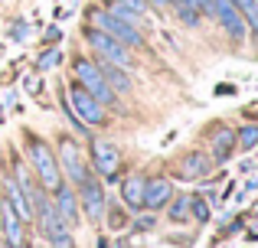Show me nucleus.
<instances>
[{
  "label": "nucleus",
  "mask_w": 258,
  "mask_h": 248,
  "mask_svg": "<svg viewBox=\"0 0 258 248\" xmlns=\"http://www.w3.org/2000/svg\"><path fill=\"white\" fill-rule=\"evenodd\" d=\"M144 177H127L124 183H121V199H124V206H131V209H141L144 206Z\"/></svg>",
  "instance_id": "4468645a"
},
{
  "label": "nucleus",
  "mask_w": 258,
  "mask_h": 248,
  "mask_svg": "<svg viewBox=\"0 0 258 248\" xmlns=\"http://www.w3.org/2000/svg\"><path fill=\"white\" fill-rule=\"evenodd\" d=\"M189 212V196H176V203H170V219L173 222H183Z\"/></svg>",
  "instance_id": "412c9836"
},
{
  "label": "nucleus",
  "mask_w": 258,
  "mask_h": 248,
  "mask_svg": "<svg viewBox=\"0 0 258 248\" xmlns=\"http://www.w3.org/2000/svg\"><path fill=\"white\" fill-rule=\"evenodd\" d=\"M82 206H85V216L92 219V222H98L101 212H105V193H101V186L95 183L92 177L82 180Z\"/></svg>",
  "instance_id": "9b49d317"
},
{
  "label": "nucleus",
  "mask_w": 258,
  "mask_h": 248,
  "mask_svg": "<svg viewBox=\"0 0 258 248\" xmlns=\"http://www.w3.org/2000/svg\"><path fill=\"white\" fill-rule=\"evenodd\" d=\"M13 180H20V190H23V196L33 203V209H36V216H39V229H43V235L52 242V248H76V245H72L69 225L62 222V216L56 212V206L46 203V196L39 190H33L30 180H26L23 173H20V177H13Z\"/></svg>",
  "instance_id": "f257e3e1"
},
{
  "label": "nucleus",
  "mask_w": 258,
  "mask_h": 248,
  "mask_svg": "<svg viewBox=\"0 0 258 248\" xmlns=\"http://www.w3.org/2000/svg\"><path fill=\"white\" fill-rule=\"evenodd\" d=\"M7 196H10V209L17 212L20 219H30L33 216V209L26 206V196L20 193V186H17V180H7Z\"/></svg>",
  "instance_id": "dca6fc26"
},
{
  "label": "nucleus",
  "mask_w": 258,
  "mask_h": 248,
  "mask_svg": "<svg viewBox=\"0 0 258 248\" xmlns=\"http://www.w3.org/2000/svg\"><path fill=\"white\" fill-rule=\"evenodd\" d=\"M30 160H33V167H36L43 186L56 193L59 186H62V180H59V163H56V157H52L49 144H43V140L33 137V140H30Z\"/></svg>",
  "instance_id": "7ed1b4c3"
},
{
  "label": "nucleus",
  "mask_w": 258,
  "mask_h": 248,
  "mask_svg": "<svg viewBox=\"0 0 258 248\" xmlns=\"http://www.w3.org/2000/svg\"><path fill=\"white\" fill-rule=\"evenodd\" d=\"M213 144H216V160L222 163V160H229V157H232L235 134H232V131H219V134H216V140H213Z\"/></svg>",
  "instance_id": "a211bd4d"
},
{
  "label": "nucleus",
  "mask_w": 258,
  "mask_h": 248,
  "mask_svg": "<svg viewBox=\"0 0 258 248\" xmlns=\"http://www.w3.org/2000/svg\"><path fill=\"white\" fill-rule=\"evenodd\" d=\"M72 105H76L79 118H85L88 124H101L105 121V105L95 102L92 92H85L82 85H72Z\"/></svg>",
  "instance_id": "0eeeda50"
},
{
  "label": "nucleus",
  "mask_w": 258,
  "mask_h": 248,
  "mask_svg": "<svg viewBox=\"0 0 258 248\" xmlns=\"http://www.w3.org/2000/svg\"><path fill=\"white\" fill-rule=\"evenodd\" d=\"M59 160H62L66 173H69L76 183H82V180L88 177V167H85L82 153H79V147L72 144V140H62V144H59Z\"/></svg>",
  "instance_id": "9d476101"
},
{
  "label": "nucleus",
  "mask_w": 258,
  "mask_h": 248,
  "mask_svg": "<svg viewBox=\"0 0 258 248\" xmlns=\"http://www.w3.org/2000/svg\"><path fill=\"white\" fill-rule=\"evenodd\" d=\"M154 4H164V0H154Z\"/></svg>",
  "instance_id": "cd10ccee"
},
{
  "label": "nucleus",
  "mask_w": 258,
  "mask_h": 248,
  "mask_svg": "<svg viewBox=\"0 0 258 248\" xmlns=\"http://www.w3.org/2000/svg\"><path fill=\"white\" fill-rule=\"evenodd\" d=\"M76 75H79V82H82V89H85V92H92L95 102H101V105H114V92L108 89L105 75H101V69H98L95 62H88V59H79V62H76Z\"/></svg>",
  "instance_id": "20e7f679"
},
{
  "label": "nucleus",
  "mask_w": 258,
  "mask_h": 248,
  "mask_svg": "<svg viewBox=\"0 0 258 248\" xmlns=\"http://www.w3.org/2000/svg\"><path fill=\"white\" fill-rule=\"evenodd\" d=\"M180 17H183V23L193 26V23H196V7H193V4H189V7H180Z\"/></svg>",
  "instance_id": "b1692460"
},
{
  "label": "nucleus",
  "mask_w": 258,
  "mask_h": 248,
  "mask_svg": "<svg viewBox=\"0 0 258 248\" xmlns=\"http://www.w3.org/2000/svg\"><path fill=\"white\" fill-rule=\"evenodd\" d=\"M0 219H4V232H7V238H10L13 245H20V238H23V229H20V216L13 209H4L0 206Z\"/></svg>",
  "instance_id": "f3484780"
},
{
  "label": "nucleus",
  "mask_w": 258,
  "mask_h": 248,
  "mask_svg": "<svg viewBox=\"0 0 258 248\" xmlns=\"http://www.w3.org/2000/svg\"><path fill=\"white\" fill-rule=\"evenodd\" d=\"M235 7H239V13H242V20H245L248 26L258 33V0H232Z\"/></svg>",
  "instance_id": "6ab92c4d"
},
{
  "label": "nucleus",
  "mask_w": 258,
  "mask_h": 248,
  "mask_svg": "<svg viewBox=\"0 0 258 248\" xmlns=\"http://www.w3.org/2000/svg\"><path fill=\"white\" fill-rule=\"evenodd\" d=\"M92 23L98 26L101 33H108L111 39L124 43V46H144V36H141L138 26H131V23H124V20L111 17L108 10H95V13H92Z\"/></svg>",
  "instance_id": "f03ea898"
},
{
  "label": "nucleus",
  "mask_w": 258,
  "mask_h": 248,
  "mask_svg": "<svg viewBox=\"0 0 258 248\" xmlns=\"http://www.w3.org/2000/svg\"><path fill=\"white\" fill-rule=\"evenodd\" d=\"M56 62H59V52H46V56L39 59V65H43V69H52Z\"/></svg>",
  "instance_id": "393cba45"
},
{
  "label": "nucleus",
  "mask_w": 258,
  "mask_h": 248,
  "mask_svg": "<svg viewBox=\"0 0 258 248\" xmlns=\"http://www.w3.org/2000/svg\"><path fill=\"white\" fill-rule=\"evenodd\" d=\"M213 4H216V0H193V7H200V10L209 13V17H213Z\"/></svg>",
  "instance_id": "bb28decb"
},
{
  "label": "nucleus",
  "mask_w": 258,
  "mask_h": 248,
  "mask_svg": "<svg viewBox=\"0 0 258 248\" xmlns=\"http://www.w3.org/2000/svg\"><path fill=\"white\" fill-rule=\"evenodd\" d=\"M189 209H193V219H196V222H209V206L203 203V199H193V196H189Z\"/></svg>",
  "instance_id": "4be33fe9"
},
{
  "label": "nucleus",
  "mask_w": 258,
  "mask_h": 248,
  "mask_svg": "<svg viewBox=\"0 0 258 248\" xmlns=\"http://www.w3.org/2000/svg\"><path fill=\"white\" fill-rule=\"evenodd\" d=\"M92 153H95V167H98L101 177H114V173H118V167H121V150L111 144V140H98Z\"/></svg>",
  "instance_id": "1a4fd4ad"
},
{
  "label": "nucleus",
  "mask_w": 258,
  "mask_h": 248,
  "mask_svg": "<svg viewBox=\"0 0 258 248\" xmlns=\"http://www.w3.org/2000/svg\"><path fill=\"white\" fill-rule=\"evenodd\" d=\"M88 43H92V49L98 52L101 59H105L108 65H131V56H127V46L124 43H118V39H111L108 33H101V30H95V33H88Z\"/></svg>",
  "instance_id": "39448f33"
},
{
  "label": "nucleus",
  "mask_w": 258,
  "mask_h": 248,
  "mask_svg": "<svg viewBox=\"0 0 258 248\" xmlns=\"http://www.w3.org/2000/svg\"><path fill=\"white\" fill-rule=\"evenodd\" d=\"M213 17L219 20L222 30H226L235 43H239V39H245V20H242L239 7H235L232 0H216V4H213Z\"/></svg>",
  "instance_id": "423d86ee"
},
{
  "label": "nucleus",
  "mask_w": 258,
  "mask_h": 248,
  "mask_svg": "<svg viewBox=\"0 0 258 248\" xmlns=\"http://www.w3.org/2000/svg\"><path fill=\"white\" fill-rule=\"evenodd\" d=\"M235 140H242V147L252 150V147H258V127H242V134Z\"/></svg>",
  "instance_id": "5701e85b"
},
{
  "label": "nucleus",
  "mask_w": 258,
  "mask_h": 248,
  "mask_svg": "<svg viewBox=\"0 0 258 248\" xmlns=\"http://www.w3.org/2000/svg\"><path fill=\"white\" fill-rule=\"evenodd\" d=\"M209 167H213V157L203 150H189L186 157L180 160V167H176V177L180 180H200L209 173Z\"/></svg>",
  "instance_id": "6e6552de"
},
{
  "label": "nucleus",
  "mask_w": 258,
  "mask_h": 248,
  "mask_svg": "<svg viewBox=\"0 0 258 248\" xmlns=\"http://www.w3.org/2000/svg\"><path fill=\"white\" fill-rule=\"evenodd\" d=\"M98 69H101V75H105V82H108L111 92H131V78H127L118 65H98Z\"/></svg>",
  "instance_id": "2eb2a0df"
},
{
  "label": "nucleus",
  "mask_w": 258,
  "mask_h": 248,
  "mask_svg": "<svg viewBox=\"0 0 258 248\" xmlns=\"http://www.w3.org/2000/svg\"><path fill=\"white\" fill-rule=\"evenodd\" d=\"M118 4H124V7H131V10H134V13H141V10H144V7H147V0H118Z\"/></svg>",
  "instance_id": "a878e982"
},
{
  "label": "nucleus",
  "mask_w": 258,
  "mask_h": 248,
  "mask_svg": "<svg viewBox=\"0 0 258 248\" xmlns=\"http://www.w3.org/2000/svg\"><path fill=\"white\" fill-rule=\"evenodd\" d=\"M108 13H111V17H118V20H124V23H131V26H138V23H141V17H138V13H134L131 7L118 4V0L111 4V10H108Z\"/></svg>",
  "instance_id": "aec40b11"
},
{
  "label": "nucleus",
  "mask_w": 258,
  "mask_h": 248,
  "mask_svg": "<svg viewBox=\"0 0 258 248\" xmlns=\"http://www.w3.org/2000/svg\"><path fill=\"white\" fill-rule=\"evenodd\" d=\"M56 212L62 216L66 225L79 222V199H76V193H72L69 186H59V190H56Z\"/></svg>",
  "instance_id": "ddd939ff"
},
{
  "label": "nucleus",
  "mask_w": 258,
  "mask_h": 248,
  "mask_svg": "<svg viewBox=\"0 0 258 248\" xmlns=\"http://www.w3.org/2000/svg\"><path fill=\"white\" fill-rule=\"evenodd\" d=\"M170 196H173L170 180L154 177V180H147V183H144V206H151V209H160V206H167V203H170Z\"/></svg>",
  "instance_id": "f8f14e48"
}]
</instances>
